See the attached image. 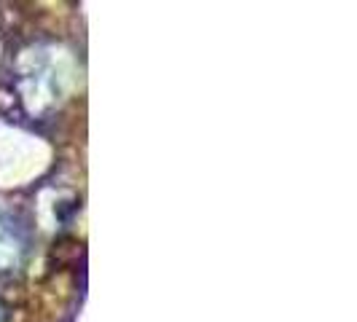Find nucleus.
<instances>
[{
    "label": "nucleus",
    "mask_w": 357,
    "mask_h": 322,
    "mask_svg": "<svg viewBox=\"0 0 357 322\" xmlns=\"http://www.w3.org/2000/svg\"><path fill=\"white\" fill-rule=\"evenodd\" d=\"M24 258V242L17 229L8 223V217L0 213V274H11L22 266Z\"/></svg>",
    "instance_id": "f257e3e1"
},
{
    "label": "nucleus",
    "mask_w": 357,
    "mask_h": 322,
    "mask_svg": "<svg viewBox=\"0 0 357 322\" xmlns=\"http://www.w3.org/2000/svg\"><path fill=\"white\" fill-rule=\"evenodd\" d=\"M0 322H6V306L0 304Z\"/></svg>",
    "instance_id": "f03ea898"
}]
</instances>
